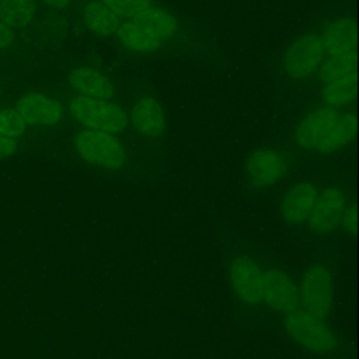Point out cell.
<instances>
[{
    "instance_id": "6da1fadb",
    "label": "cell",
    "mask_w": 359,
    "mask_h": 359,
    "mask_svg": "<svg viewBox=\"0 0 359 359\" xmlns=\"http://www.w3.org/2000/svg\"><path fill=\"white\" fill-rule=\"evenodd\" d=\"M356 130L353 114H342L338 108L321 107L307 114L296 126L294 143L307 151L328 154L348 146Z\"/></svg>"
},
{
    "instance_id": "7a4b0ae2",
    "label": "cell",
    "mask_w": 359,
    "mask_h": 359,
    "mask_svg": "<svg viewBox=\"0 0 359 359\" xmlns=\"http://www.w3.org/2000/svg\"><path fill=\"white\" fill-rule=\"evenodd\" d=\"M283 327L297 345L313 353H331L338 345L337 334L325 318L310 314L303 309L287 313Z\"/></svg>"
},
{
    "instance_id": "3957f363",
    "label": "cell",
    "mask_w": 359,
    "mask_h": 359,
    "mask_svg": "<svg viewBox=\"0 0 359 359\" xmlns=\"http://www.w3.org/2000/svg\"><path fill=\"white\" fill-rule=\"evenodd\" d=\"M69 112L87 129L109 132L114 135L122 132L129 123L126 112L119 105L107 100L77 95L69 102Z\"/></svg>"
},
{
    "instance_id": "277c9868",
    "label": "cell",
    "mask_w": 359,
    "mask_h": 359,
    "mask_svg": "<svg viewBox=\"0 0 359 359\" xmlns=\"http://www.w3.org/2000/svg\"><path fill=\"white\" fill-rule=\"evenodd\" d=\"M74 147L84 161L105 170H119L126 161L122 143L109 132L84 129L76 136Z\"/></svg>"
},
{
    "instance_id": "5b68a950",
    "label": "cell",
    "mask_w": 359,
    "mask_h": 359,
    "mask_svg": "<svg viewBox=\"0 0 359 359\" xmlns=\"http://www.w3.org/2000/svg\"><path fill=\"white\" fill-rule=\"evenodd\" d=\"M297 286L302 309L327 318L334 304V280L330 269L320 262L309 265Z\"/></svg>"
},
{
    "instance_id": "8992f818",
    "label": "cell",
    "mask_w": 359,
    "mask_h": 359,
    "mask_svg": "<svg viewBox=\"0 0 359 359\" xmlns=\"http://www.w3.org/2000/svg\"><path fill=\"white\" fill-rule=\"evenodd\" d=\"M324 56L325 49L321 35L307 32L290 43L283 57V66L290 77L303 80L320 67Z\"/></svg>"
},
{
    "instance_id": "52a82bcc",
    "label": "cell",
    "mask_w": 359,
    "mask_h": 359,
    "mask_svg": "<svg viewBox=\"0 0 359 359\" xmlns=\"http://www.w3.org/2000/svg\"><path fill=\"white\" fill-rule=\"evenodd\" d=\"M264 271L251 258L245 255L234 257L229 265V279L234 294L250 306H258L264 302L262 293Z\"/></svg>"
},
{
    "instance_id": "ba28073f",
    "label": "cell",
    "mask_w": 359,
    "mask_h": 359,
    "mask_svg": "<svg viewBox=\"0 0 359 359\" xmlns=\"http://www.w3.org/2000/svg\"><path fill=\"white\" fill-rule=\"evenodd\" d=\"M287 171V160L283 153L272 147H261L252 151L245 161L248 182L255 188H271L282 180Z\"/></svg>"
},
{
    "instance_id": "9c48e42d",
    "label": "cell",
    "mask_w": 359,
    "mask_h": 359,
    "mask_svg": "<svg viewBox=\"0 0 359 359\" xmlns=\"http://www.w3.org/2000/svg\"><path fill=\"white\" fill-rule=\"evenodd\" d=\"M346 195L338 187H328L317 194L313 210L307 219L313 233L328 234L337 230L346 209Z\"/></svg>"
},
{
    "instance_id": "30bf717a",
    "label": "cell",
    "mask_w": 359,
    "mask_h": 359,
    "mask_svg": "<svg viewBox=\"0 0 359 359\" xmlns=\"http://www.w3.org/2000/svg\"><path fill=\"white\" fill-rule=\"evenodd\" d=\"M262 293L264 302L279 313L287 314L300 307L299 286L289 273L279 268L264 271Z\"/></svg>"
},
{
    "instance_id": "8fae6325",
    "label": "cell",
    "mask_w": 359,
    "mask_h": 359,
    "mask_svg": "<svg viewBox=\"0 0 359 359\" xmlns=\"http://www.w3.org/2000/svg\"><path fill=\"white\" fill-rule=\"evenodd\" d=\"M317 194L318 189L311 181L304 180L293 184L283 194L279 205L282 219L292 226L306 223L313 210Z\"/></svg>"
},
{
    "instance_id": "7c38bea8",
    "label": "cell",
    "mask_w": 359,
    "mask_h": 359,
    "mask_svg": "<svg viewBox=\"0 0 359 359\" xmlns=\"http://www.w3.org/2000/svg\"><path fill=\"white\" fill-rule=\"evenodd\" d=\"M15 111L27 125H55L63 118V107L59 101L39 93L22 95Z\"/></svg>"
},
{
    "instance_id": "4fadbf2b",
    "label": "cell",
    "mask_w": 359,
    "mask_h": 359,
    "mask_svg": "<svg viewBox=\"0 0 359 359\" xmlns=\"http://www.w3.org/2000/svg\"><path fill=\"white\" fill-rule=\"evenodd\" d=\"M321 39L330 57L356 56V25L352 18L342 17L330 22Z\"/></svg>"
},
{
    "instance_id": "5bb4252c",
    "label": "cell",
    "mask_w": 359,
    "mask_h": 359,
    "mask_svg": "<svg viewBox=\"0 0 359 359\" xmlns=\"http://www.w3.org/2000/svg\"><path fill=\"white\" fill-rule=\"evenodd\" d=\"M130 122L137 133L146 137H157L164 132L165 115L156 98L144 95L130 109Z\"/></svg>"
},
{
    "instance_id": "9a60e30c",
    "label": "cell",
    "mask_w": 359,
    "mask_h": 359,
    "mask_svg": "<svg viewBox=\"0 0 359 359\" xmlns=\"http://www.w3.org/2000/svg\"><path fill=\"white\" fill-rule=\"evenodd\" d=\"M69 83L79 95L109 100L114 95L112 83L93 67H76L69 73Z\"/></svg>"
},
{
    "instance_id": "2e32d148",
    "label": "cell",
    "mask_w": 359,
    "mask_h": 359,
    "mask_svg": "<svg viewBox=\"0 0 359 359\" xmlns=\"http://www.w3.org/2000/svg\"><path fill=\"white\" fill-rule=\"evenodd\" d=\"M115 34L118 35L121 43L125 48L133 52H140V53L156 50L157 48H160V45L164 41L160 36L149 32L143 27L135 24L133 21L119 24Z\"/></svg>"
},
{
    "instance_id": "e0dca14e",
    "label": "cell",
    "mask_w": 359,
    "mask_h": 359,
    "mask_svg": "<svg viewBox=\"0 0 359 359\" xmlns=\"http://www.w3.org/2000/svg\"><path fill=\"white\" fill-rule=\"evenodd\" d=\"M130 21L160 36L161 39L172 36L178 28L177 20L168 11L154 6H150L146 10L140 11L139 14L132 17Z\"/></svg>"
},
{
    "instance_id": "ac0fdd59",
    "label": "cell",
    "mask_w": 359,
    "mask_h": 359,
    "mask_svg": "<svg viewBox=\"0 0 359 359\" xmlns=\"http://www.w3.org/2000/svg\"><path fill=\"white\" fill-rule=\"evenodd\" d=\"M356 72L346 73L323 83V100L325 105L339 108L349 104L355 97Z\"/></svg>"
},
{
    "instance_id": "d6986e66",
    "label": "cell",
    "mask_w": 359,
    "mask_h": 359,
    "mask_svg": "<svg viewBox=\"0 0 359 359\" xmlns=\"http://www.w3.org/2000/svg\"><path fill=\"white\" fill-rule=\"evenodd\" d=\"M83 18L90 31L97 35L115 34L119 27V17L102 1H90L83 11Z\"/></svg>"
},
{
    "instance_id": "ffe728a7",
    "label": "cell",
    "mask_w": 359,
    "mask_h": 359,
    "mask_svg": "<svg viewBox=\"0 0 359 359\" xmlns=\"http://www.w3.org/2000/svg\"><path fill=\"white\" fill-rule=\"evenodd\" d=\"M34 0H0V21L10 28H20L32 21Z\"/></svg>"
},
{
    "instance_id": "44dd1931",
    "label": "cell",
    "mask_w": 359,
    "mask_h": 359,
    "mask_svg": "<svg viewBox=\"0 0 359 359\" xmlns=\"http://www.w3.org/2000/svg\"><path fill=\"white\" fill-rule=\"evenodd\" d=\"M121 18H132L151 6V0H101Z\"/></svg>"
},
{
    "instance_id": "7402d4cb",
    "label": "cell",
    "mask_w": 359,
    "mask_h": 359,
    "mask_svg": "<svg viewBox=\"0 0 359 359\" xmlns=\"http://www.w3.org/2000/svg\"><path fill=\"white\" fill-rule=\"evenodd\" d=\"M27 123L15 109H0V136L17 139L24 133Z\"/></svg>"
},
{
    "instance_id": "603a6c76",
    "label": "cell",
    "mask_w": 359,
    "mask_h": 359,
    "mask_svg": "<svg viewBox=\"0 0 359 359\" xmlns=\"http://www.w3.org/2000/svg\"><path fill=\"white\" fill-rule=\"evenodd\" d=\"M339 226H342L344 230L348 233H352V234L355 233V230H356V208L353 203L346 206Z\"/></svg>"
},
{
    "instance_id": "cb8c5ba5",
    "label": "cell",
    "mask_w": 359,
    "mask_h": 359,
    "mask_svg": "<svg viewBox=\"0 0 359 359\" xmlns=\"http://www.w3.org/2000/svg\"><path fill=\"white\" fill-rule=\"evenodd\" d=\"M17 149V140L13 137L0 136V160L11 156Z\"/></svg>"
},
{
    "instance_id": "d4e9b609",
    "label": "cell",
    "mask_w": 359,
    "mask_h": 359,
    "mask_svg": "<svg viewBox=\"0 0 359 359\" xmlns=\"http://www.w3.org/2000/svg\"><path fill=\"white\" fill-rule=\"evenodd\" d=\"M14 39L13 29L0 21V48L8 46Z\"/></svg>"
},
{
    "instance_id": "484cf974",
    "label": "cell",
    "mask_w": 359,
    "mask_h": 359,
    "mask_svg": "<svg viewBox=\"0 0 359 359\" xmlns=\"http://www.w3.org/2000/svg\"><path fill=\"white\" fill-rule=\"evenodd\" d=\"M42 1H45L46 4H49L52 7H57V8L67 7L72 3V0H42Z\"/></svg>"
}]
</instances>
